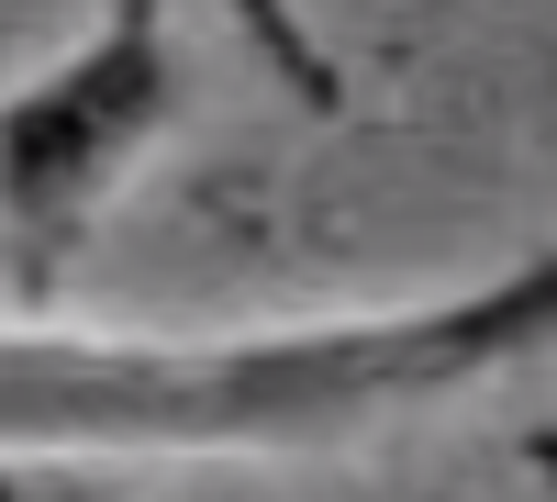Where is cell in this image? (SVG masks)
<instances>
[{"instance_id": "4", "label": "cell", "mask_w": 557, "mask_h": 502, "mask_svg": "<svg viewBox=\"0 0 557 502\" xmlns=\"http://www.w3.org/2000/svg\"><path fill=\"white\" fill-rule=\"evenodd\" d=\"M524 458H535V480L557 491V425H535V436H524Z\"/></svg>"}, {"instance_id": "1", "label": "cell", "mask_w": 557, "mask_h": 502, "mask_svg": "<svg viewBox=\"0 0 557 502\" xmlns=\"http://www.w3.org/2000/svg\"><path fill=\"white\" fill-rule=\"evenodd\" d=\"M557 357V235L491 280L257 335L0 325V458H312Z\"/></svg>"}, {"instance_id": "3", "label": "cell", "mask_w": 557, "mask_h": 502, "mask_svg": "<svg viewBox=\"0 0 557 502\" xmlns=\"http://www.w3.org/2000/svg\"><path fill=\"white\" fill-rule=\"evenodd\" d=\"M0 502H123V469H78V458H0Z\"/></svg>"}, {"instance_id": "2", "label": "cell", "mask_w": 557, "mask_h": 502, "mask_svg": "<svg viewBox=\"0 0 557 502\" xmlns=\"http://www.w3.org/2000/svg\"><path fill=\"white\" fill-rule=\"evenodd\" d=\"M178 112H190V57L168 0H101L78 45L0 89V280L23 302L12 325L57 313L101 212L178 134Z\"/></svg>"}]
</instances>
